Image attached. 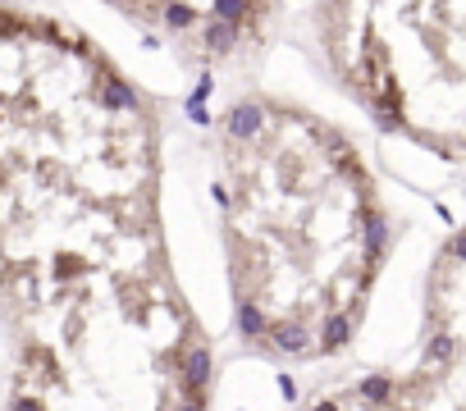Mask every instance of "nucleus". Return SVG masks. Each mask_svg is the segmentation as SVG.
<instances>
[{"label":"nucleus","instance_id":"nucleus-2","mask_svg":"<svg viewBox=\"0 0 466 411\" xmlns=\"http://www.w3.org/2000/svg\"><path fill=\"white\" fill-rule=\"evenodd\" d=\"M225 279L256 357L316 366L352 347L388 261V210L362 146L270 92L225 105L210 137Z\"/></svg>","mask_w":466,"mask_h":411},{"label":"nucleus","instance_id":"nucleus-5","mask_svg":"<svg viewBox=\"0 0 466 411\" xmlns=\"http://www.w3.org/2000/svg\"><path fill=\"white\" fill-rule=\"evenodd\" d=\"M147 28L169 51L201 68H220L256 51L279 0H101Z\"/></svg>","mask_w":466,"mask_h":411},{"label":"nucleus","instance_id":"nucleus-3","mask_svg":"<svg viewBox=\"0 0 466 411\" xmlns=\"http://www.w3.org/2000/svg\"><path fill=\"white\" fill-rule=\"evenodd\" d=\"M311 28L375 129L466 165V0H316Z\"/></svg>","mask_w":466,"mask_h":411},{"label":"nucleus","instance_id":"nucleus-1","mask_svg":"<svg viewBox=\"0 0 466 411\" xmlns=\"http://www.w3.org/2000/svg\"><path fill=\"white\" fill-rule=\"evenodd\" d=\"M0 302L14 411H215L174 270L151 96L73 23L0 0Z\"/></svg>","mask_w":466,"mask_h":411},{"label":"nucleus","instance_id":"nucleus-4","mask_svg":"<svg viewBox=\"0 0 466 411\" xmlns=\"http://www.w3.org/2000/svg\"><path fill=\"white\" fill-rule=\"evenodd\" d=\"M297 411H466V229L448 233L425 270L412 361L325 384Z\"/></svg>","mask_w":466,"mask_h":411}]
</instances>
